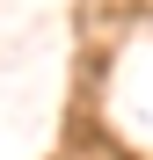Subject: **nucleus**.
I'll return each mask as SVG.
<instances>
[]
</instances>
